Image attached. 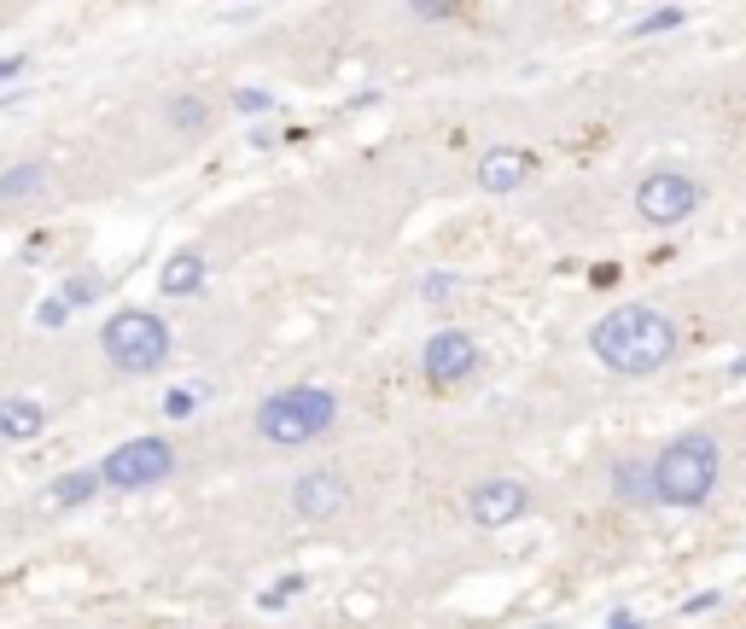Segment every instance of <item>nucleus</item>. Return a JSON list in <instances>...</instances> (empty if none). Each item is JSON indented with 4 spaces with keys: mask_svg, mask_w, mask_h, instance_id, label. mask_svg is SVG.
Returning a JSON list of instances; mask_svg holds the SVG:
<instances>
[{
    "mask_svg": "<svg viewBox=\"0 0 746 629\" xmlns=\"http://www.w3.org/2000/svg\"><path fill=\"white\" fill-rule=\"evenodd\" d=\"M94 490H100V472L94 466H82V472H65V478H53V507H82V501H94Z\"/></svg>",
    "mask_w": 746,
    "mask_h": 629,
    "instance_id": "13",
    "label": "nucleus"
},
{
    "mask_svg": "<svg viewBox=\"0 0 746 629\" xmlns=\"http://www.w3.org/2000/svg\"><path fill=\"white\" fill-rule=\"evenodd\" d=\"M420 373H426V385H438V391L467 385V379L478 373V344H473V332L438 327L432 338H426V350H420Z\"/></svg>",
    "mask_w": 746,
    "mask_h": 629,
    "instance_id": "6",
    "label": "nucleus"
},
{
    "mask_svg": "<svg viewBox=\"0 0 746 629\" xmlns=\"http://www.w3.org/2000/svg\"><path fill=\"white\" fill-rule=\"evenodd\" d=\"M100 350L111 356V367L123 373H152L170 356V327L152 315V309H117L100 327Z\"/></svg>",
    "mask_w": 746,
    "mask_h": 629,
    "instance_id": "4",
    "label": "nucleus"
},
{
    "mask_svg": "<svg viewBox=\"0 0 746 629\" xmlns=\"http://www.w3.org/2000/svg\"><path fill=\"white\" fill-rule=\"evenodd\" d=\"M339 420V397L333 391H321V385H286V391H274L263 408H257V431L280 443V449H298V443H315V437H327Z\"/></svg>",
    "mask_w": 746,
    "mask_h": 629,
    "instance_id": "3",
    "label": "nucleus"
},
{
    "mask_svg": "<svg viewBox=\"0 0 746 629\" xmlns=\"http://www.w3.org/2000/svg\"><path fill=\"white\" fill-rule=\"evenodd\" d=\"M455 292H461V280H455L449 268H438V274H426V280H420V298H426V303H449Z\"/></svg>",
    "mask_w": 746,
    "mask_h": 629,
    "instance_id": "16",
    "label": "nucleus"
},
{
    "mask_svg": "<svg viewBox=\"0 0 746 629\" xmlns=\"http://www.w3.org/2000/svg\"><path fill=\"white\" fill-rule=\"evenodd\" d=\"M589 350L595 362L624 373V379H647L677 356V327L653 309V303H618L589 327Z\"/></svg>",
    "mask_w": 746,
    "mask_h": 629,
    "instance_id": "1",
    "label": "nucleus"
},
{
    "mask_svg": "<svg viewBox=\"0 0 746 629\" xmlns=\"http://www.w3.org/2000/svg\"><path fill=\"white\" fill-rule=\"evenodd\" d=\"M525 507H531V490H525L519 478H484V484H473V490H467V519H473L478 530L513 525Z\"/></svg>",
    "mask_w": 746,
    "mask_h": 629,
    "instance_id": "8",
    "label": "nucleus"
},
{
    "mask_svg": "<svg viewBox=\"0 0 746 629\" xmlns=\"http://www.w3.org/2000/svg\"><path fill=\"white\" fill-rule=\"evenodd\" d=\"M292 507H298V519H309V525L339 519L344 507H350V484H344V472H304V478L292 484Z\"/></svg>",
    "mask_w": 746,
    "mask_h": 629,
    "instance_id": "9",
    "label": "nucleus"
},
{
    "mask_svg": "<svg viewBox=\"0 0 746 629\" xmlns=\"http://www.w3.org/2000/svg\"><path fill=\"white\" fill-rule=\"evenodd\" d=\"M204 274H210V263H204L199 251H175L170 263H164V274H158V286H164L170 298H193L204 286Z\"/></svg>",
    "mask_w": 746,
    "mask_h": 629,
    "instance_id": "11",
    "label": "nucleus"
},
{
    "mask_svg": "<svg viewBox=\"0 0 746 629\" xmlns=\"http://www.w3.org/2000/svg\"><path fill=\"white\" fill-rule=\"evenodd\" d=\"M193 391H170V397H164V414H170V420H187V414H193Z\"/></svg>",
    "mask_w": 746,
    "mask_h": 629,
    "instance_id": "22",
    "label": "nucleus"
},
{
    "mask_svg": "<svg viewBox=\"0 0 746 629\" xmlns=\"http://www.w3.org/2000/svg\"><path fill=\"white\" fill-rule=\"evenodd\" d=\"M18 70H24V59H0V82H6V76H18Z\"/></svg>",
    "mask_w": 746,
    "mask_h": 629,
    "instance_id": "25",
    "label": "nucleus"
},
{
    "mask_svg": "<svg viewBox=\"0 0 746 629\" xmlns=\"http://www.w3.org/2000/svg\"><path fill=\"white\" fill-rule=\"evenodd\" d=\"M41 181H47V169H41V164H12L6 175H0V204L41 199Z\"/></svg>",
    "mask_w": 746,
    "mask_h": 629,
    "instance_id": "14",
    "label": "nucleus"
},
{
    "mask_svg": "<svg viewBox=\"0 0 746 629\" xmlns=\"http://www.w3.org/2000/svg\"><path fill=\"white\" fill-rule=\"evenodd\" d=\"M682 24V6H659L653 18H642V35H653V30H677Z\"/></svg>",
    "mask_w": 746,
    "mask_h": 629,
    "instance_id": "20",
    "label": "nucleus"
},
{
    "mask_svg": "<svg viewBox=\"0 0 746 629\" xmlns=\"http://www.w3.org/2000/svg\"><path fill=\"white\" fill-rule=\"evenodd\" d=\"M204 117H210V111H204V100H175L170 105V123H175V129H187V134L204 129Z\"/></svg>",
    "mask_w": 746,
    "mask_h": 629,
    "instance_id": "17",
    "label": "nucleus"
},
{
    "mask_svg": "<svg viewBox=\"0 0 746 629\" xmlns=\"http://www.w3.org/2000/svg\"><path fill=\"white\" fill-rule=\"evenodd\" d=\"M234 105H239V111H269V94H257V88H245V94H234Z\"/></svg>",
    "mask_w": 746,
    "mask_h": 629,
    "instance_id": "24",
    "label": "nucleus"
},
{
    "mask_svg": "<svg viewBox=\"0 0 746 629\" xmlns=\"http://www.w3.org/2000/svg\"><path fill=\"white\" fill-rule=\"evenodd\" d=\"M717 472H723V449L712 431H682L647 461V484H653V501L665 507H706Z\"/></svg>",
    "mask_w": 746,
    "mask_h": 629,
    "instance_id": "2",
    "label": "nucleus"
},
{
    "mask_svg": "<svg viewBox=\"0 0 746 629\" xmlns=\"http://www.w3.org/2000/svg\"><path fill=\"white\" fill-rule=\"evenodd\" d=\"M298 589H304V577H286V583H274L269 595H263V606H269V612H280V606L298 595Z\"/></svg>",
    "mask_w": 746,
    "mask_h": 629,
    "instance_id": "21",
    "label": "nucleus"
},
{
    "mask_svg": "<svg viewBox=\"0 0 746 629\" xmlns=\"http://www.w3.org/2000/svg\"><path fill=\"white\" fill-rule=\"evenodd\" d=\"M175 472V449L164 437H129V443H117L100 466V484L111 490H146V484H164Z\"/></svg>",
    "mask_w": 746,
    "mask_h": 629,
    "instance_id": "5",
    "label": "nucleus"
},
{
    "mask_svg": "<svg viewBox=\"0 0 746 629\" xmlns=\"http://www.w3.org/2000/svg\"><path fill=\"white\" fill-rule=\"evenodd\" d=\"M94 298H100V280H70L59 303H65V309H76V303H94Z\"/></svg>",
    "mask_w": 746,
    "mask_h": 629,
    "instance_id": "19",
    "label": "nucleus"
},
{
    "mask_svg": "<svg viewBox=\"0 0 746 629\" xmlns=\"http://www.w3.org/2000/svg\"><path fill=\"white\" fill-rule=\"evenodd\" d=\"M612 484H618V496H624V501H653V484H647L642 461H624L618 472H612Z\"/></svg>",
    "mask_w": 746,
    "mask_h": 629,
    "instance_id": "15",
    "label": "nucleus"
},
{
    "mask_svg": "<svg viewBox=\"0 0 746 629\" xmlns=\"http://www.w3.org/2000/svg\"><path fill=\"white\" fill-rule=\"evenodd\" d=\"M35 321H41V327H65V303H59V298H47L41 309H35Z\"/></svg>",
    "mask_w": 746,
    "mask_h": 629,
    "instance_id": "23",
    "label": "nucleus"
},
{
    "mask_svg": "<svg viewBox=\"0 0 746 629\" xmlns=\"http://www.w3.org/2000/svg\"><path fill=\"white\" fill-rule=\"evenodd\" d=\"M537 175V158L525 152V146H490L484 158H478V187L484 193H513V187H525Z\"/></svg>",
    "mask_w": 746,
    "mask_h": 629,
    "instance_id": "10",
    "label": "nucleus"
},
{
    "mask_svg": "<svg viewBox=\"0 0 746 629\" xmlns=\"http://www.w3.org/2000/svg\"><path fill=\"white\" fill-rule=\"evenodd\" d=\"M47 426V414H41V402H0V437H12V443H24L35 431Z\"/></svg>",
    "mask_w": 746,
    "mask_h": 629,
    "instance_id": "12",
    "label": "nucleus"
},
{
    "mask_svg": "<svg viewBox=\"0 0 746 629\" xmlns=\"http://www.w3.org/2000/svg\"><path fill=\"white\" fill-rule=\"evenodd\" d=\"M694 210H700V181L694 175L659 169V175H647L642 187H636V216L653 222V228H671V222L694 216Z\"/></svg>",
    "mask_w": 746,
    "mask_h": 629,
    "instance_id": "7",
    "label": "nucleus"
},
{
    "mask_svg": "<svg viewBox=\"0 0 746 629\" xmlns=\"http://www.w3.org/2000/svg\"><path fill=\"white\" fill-rule=\"evenodd\" d=\"M461 6H438V0H414L408 6V18H420V24H443V18H455Z\"/></svg>",
    "mask_w": 746,
    "mask_h": 629,
    "instance_id": "18",
    "label": "nucleus"
}]
</instances>
